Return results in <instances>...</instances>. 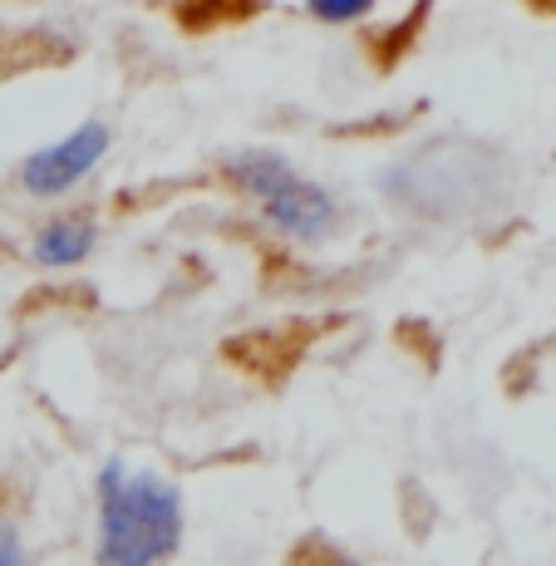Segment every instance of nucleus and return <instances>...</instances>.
Returning a JSON list of instances; mask_svg holds the SVG:
<instances>
[{"label": "nucleus", "mask_w": 556, "mask_h": 566, "mask_svg": "<svg viewBox=\"0 0 556 566\" xmlns=\"http://www.w3.org/2000/svg\"><path fill=\"white\" fill-rule=\"evenodd\" d=\"M365 10H375V0H311V15L331 20V25H345V20H359Z\"/></svg>", "instance_id": "0eeeda50"}, {"label": "nucleus", "mask_w": 556, "mask_h": 566, "mask_svg": "<svg viewBox=\"0 0 556 566\" xmlns=\"http://www.w3.org/2000/svg\"><path fill=\"white\" fill-rule=\"evenodd\" d=\"M286 566H359L355 557H345L335 542H325V537H305L296 542V552L286 557Z\"/></svg>", "instance_id": "39448f33"}, {"label": "nucleus", "mask_w": 556, "mask_h": 566, "mask_svg": "<svg viewBox=\"0 0 556 566\" xmlns=\"http://www.w3.org/2000/svg\"><path fill=\"white\" fill-rule=\"evenodd\" d=\"M0 566H30V552L20 542V522L6 507V488H0Z\"/></svg>", "instance_id": "423d86ee"}, {"label": "nucleus", "mask_w": 556, "mask_h": 566, "mask_svg": "<svg viewBox=\"0 0 556 566\" xmlns=\"http://www.w3.org/2000/svg\"><path fill=\"white\" fill-rule=\"evenodd\" d=\"M104 154H108V128L84 124V128H74L70 138H60L54 148L30 158L25 168H20V182H25L35 198H60V192H70Z\"/></svg>", "instance_id": "7ed1b4c3"}, {"label": "nucleus", "mask_w": 556, "mask_h": 566, "mask_svg": "<svg viewBox=\"0 0 556 566\" xmlns=\"http://www.w3.org/2000/svg\"><path fill=\"white\" fill-rule=\"evenodd\" d=\"M237 188H246L261 202L271 227H281L296 242H315L335 227V198L321 188V182L301 178L291 163L271 158V154H242L232 163Z\"/></svg>", "instance_id": "f03ea898"}, {"label": "nucleus", "mask_w": 556, "mask_h": 566, "mask_svg": "<svg viewBox=\"0 0 556 566\" xmlns=\"http://www.w3.org/2000/svg\"><path fill=\"white\" fill-rule=\"evenodd\" d=\"M94 247V222L90 217H54L45 232L35 237V261L40 266H74Z\"/></svg>", "instance_id": "20e7f679"}, {"label": "nucleus", "mask_w": 556, "mask_h": 566, "mask_svg": "<svg viewBox=\"0 0 556 566\" xmlns=\"http://www.w3.org/2000/svg\"><path fill=\"white\" fill-rule=\"evenodd\" d=\"M182 542V497L168 478L128 473L108 463L99 473V566H158Z\"/></svg>", "instance_id": "f257e3e1"}]
</instances>
